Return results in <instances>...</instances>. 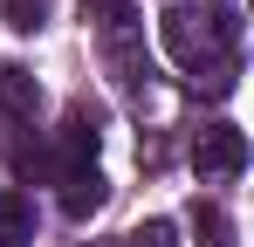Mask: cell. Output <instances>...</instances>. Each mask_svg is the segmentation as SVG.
<instances>
[{
    "label": "cell",
    "mask_w": 254,
    "mask_h": 247,
    "mask_svg": "<svg viewBox=\"0 0 254 247\" xmlns=\"http://www.w3.org/2000/svg\"><path fill=\"white\" fill-rule=\"evenodd\" d=\"M0 96H7L14 110H28V103H35V82H28V69H0Z\"/></svg>",
    "instance_id": "8992f818"
},
{
    "label": "cell",
    "mask_w": 254,
    "mask_h": 247,
    "mask_svg": "<svg viewBox=\"0 0 254 247\" xmlns=\"http://www.w3.org/2000/svg\"><path fill=\"white\" fill-rule=\"evenodd\" d=\"M0 14H7V28H21V35H35L48 21V0H0Z\"/></svg>",
    "instance_id": "5b68a950"
},
{
    "label": "cell",
    "mask_w": 254,
    "mask_h": 247,
    "mask_svg": "<svg viewBox=\"0 0 254 247\" xmlns=\"http://www.w3.org/2000/svg\"><path fill=\"white\" fill-rule=\"evenodd\" d=\"M89 14H103V21H110V28H124L130 21V0H83Z\"/></svg>",
    "instance_id": "ba28073f"
},
{
    "label": "cell",
    "mask_w": 254,
    "mask_h": 247,
    "mask_svg": "<svg viewBox=\"0 0 254 247\" xmlns=\"http://www.w3.org/2000/svg\"><path fill=\"white\" fill-rule=\"evenodd\" d=\"M158 35H165V55L179 62V69H199L220 41L234 35V21L220 14V21H206V14H192V7H172L165 21H158Z\"/></svg>",
    "instance_id": "6da1fadb"
},
{
    "label": "cell",
    "mask_w": 254,
    "mask_h": 247,
    "mask_svg": "<svg viewBox=\"0 0 254 247\" xmlns=\"http://www.w3.org/2000/svg\"><path fill=\"white\" fill-rule=\"evenodd\" d=\"M130 247H179V227H172V220H144V227L130 234Z\"/></svg>",
    "instance_id": "52a82bcc"
},
{
    "label": "cell",
    "mask_w": 254,
    "mask_h": 247,
    "mask_svg": "<svg viewBox=\"0 0 254 247\" xmlns=\"http://www.w3.org/2000/svg\"><path fill=\"white\" fill-rule=\"evenodd\" d=\"M28 241H35V206L0 185V247H28Z\"/></svg>",
    "instance_id": "277c9868"
},
{
    "label": "cell",
    "mask_w": 254,
    "mask_h": 247,
    "mask_svg": "<svg viewBox=\"0 0 254 247\" xmlns=\"http://www.w3.org/2000/svg\"><path fill=\"white\" fill-rule=\"evenodd\" d=\"M241 165H248V130H234V124L199 130V144H192V172L199 179H234Z\"/></svg>",
    "instance_id": "7a4b0ae2"
},
{
    "label": "cell",
    "mask_w": 254,
    "mask_h": 247,
    "mask_svg": "<svg viewBox=\"0 0 254 247\" xmlns=\"http://www.w3.org/2000/svg\"><path fill=\"white\" fill-rule=\"evenodd\" d=\"M62 185H69V192H62V213H69V220H89V213H103V199H110V185H103V172H96V165L69 172Z\"/></svg>",
    "instance_id": "3957f363"
}]
</instances>
